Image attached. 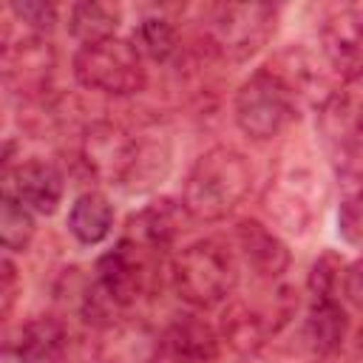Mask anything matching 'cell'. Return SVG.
<instances>
[{"mask_svg": "<svg viewBox=\"0 0 363 363\" xmlns=\"http://www.w3.org/2000/svg\"><path fill=\"white\" fill-rule=\"evenodd\" d=\"M340 233L349 244H360L363 241V201H349L343 199L340 207Z\"/></svg>", "mask_w": 363, "mask_h": 363, "instance_id": "cell-27", "label": "cell"}, {"mask_svg": "<svg viewBox=\"0 0 363 363\" xmlns=\"http://www.w3.org/2000/svg\"><path fill=\"white\" fill-rule=\"evenodd\" d=\"M0 269H3L0 272V278H3V286H0V315L9 318L11 309H14V301H17V289H20V284H17V267H14V261L9 255H3Z\"/></svg>", "mask_w": 363, "mask_h": 363, "instance_id": "cell-28", "label": "cell"}, {"mask_svg": "<svg viewBox=\"0 0 363 363\" xmlns=\"http://www.w3.org/2000/svg\"><path fill=\"white\" fill-rule=\"evenodd\" d=\"M187 216L190 213L184 204H179L173 199H159L130 218V235L128 238H133V241H139L156 252L167 250L182 235Z\"/></svg>", "mask_w": 363, "mask_h": 363, "instance_id": "cell-18", "label": "cell"}, {"mask_svg": "<svg viewBox=\"0 0 363 363\" xmlns=\"http://www.w3.org/2000/svg\"><path fill=\"white\" fill-rule=\"evenodd\" d=\"M295 303L298 301L289 295V289H281L267 306L235 298L221 312V340H227L241 354H258L267 337L275 335L289 320Z\"/></svg>", "mask_w": 363, "mask_h": 363, "instance_id": "cell-8", "label": "cell"}, {"mask_svg": "<svg viewBox=\"0 0 363 363\" xmlns=\"http://www.w3.org/2000/svg\"><path fill=\"white\" fill-rule=\"evenodd\" d=\"M320 179L303 167H292L275 182H269L264 193V207L267 213L289 233H303L315 213L320 210V196L318 184Z\"/></svg>", "mask_w": 363, "mask_h": 363, "instance_id": "cell-10", "label": "cell"}, {"mask_svg": "<svg viewBox=\"0 0 363 363\" xmlns=\"http://www.w3.org/2000/svg\"><path fill=\"white\" fill-rule=\"evenodd\" d=\"M147 252H156L133 238H122L113 250H108L96 261V278L94 286L116 306H130L142 292H147L156 284L153 264L147 261Z\"/></svg>", "mask_w": 363, "mask_h": 363, "instance_id": "cell-7", "label": "cell"}, {"mask_svg": "<svg viewBox=\"0 0 363 363\" xmlns=\"http://www.w3.org/2000/svg\"><path fill=\"white\" fill-rule=\"evenodd\" d=\"M79 156L88 173L105 184L136 182L145 164V142L119 122H91L79 139Z\"/></svg>", "mask_w": 363, "mask_h": 363, "instance_id": "cell-6", "label": "cell"}, {"mask_svg": "<svg viewBox=\"0 0 363 363\" xmlns=\"http://www.w3.org/2000/svg\"><path fill=\"white\" fill-rule=\"evenodd\" d=\"M278 11L261 3H224L213 6L207 17L210 48L227 62H247L275 34Z\"/></svg>", "mask_w": 363, "mask_h": 363, "instance_id": "cell-5", "label": "cell"}, {"mask_svg": "<svg viewBox=\"0 0 363 363\" xmlns=\"http://www.w3.org/2000/svg\"><path fill=\"white\" fill-rule=\"evenodd\" d=\"M346 329L349 318L337 298H312L303 320V340L315 354L337 352L346 337Z\"/></svg>", "mask_w": 363, "mask_h": 363, "instance_id": "cell-19", "label": "cell"}, {"mask_svg": "<svg viewBox=\"0 0 363 363\" xmlns=\"http://www.w3.org/2000/svg\"><path fill=\"white\" fill-rule=\"evenodd\" d=\"M71 68H74V79L82 88L108 96H133L147 82L145 57L130 40H119V37L79 45L71 60Z\"/></svg>", "mask_w": 363, "mask_h": 363, "instance_id": "cell-3", "label": "cell"}, {"mask_svg": "<svg viewBox=\"0 0 363 363\" xmlns=\"http://www.w3.org/2000/svg\"><path fill=\"white\" fill-rule=\"evenodd\" d=\"M354 130H357V136H363V99H360V105L354 111Z\"/></svg>", "mask_w": 363, "mask_h": 363, "instance_id": "cell-30", "label": "cell"}, {"mask_svg": "<svg viewBox=\"0 0 363 363\" xmlns=\"http://www.w3.org/2000/svg\"><path fill=\"white\" fill-rule=\"evenodd\" d=\"M335 182L349 201H363V136H349L335 145Z\"/></svg>", "mask_w": 363, "mask_h": 363, "instance_id": "cell-22", "label": "cell"}, {"mask_svg": "<svg viewBox=\"0 0 363 363\" xmlns=\"http://www.w3.org/2000/svg\"><path fill=\"white\" fill-rule=\"evenodd\" d=\"M357 349L363 352V329H360V337H357Z\"/></svg>", "mask_w": 363, "mask_h": 363, "instance_id": "cell-31", "label": "cell"}, {"mask_svg": "<svg viewBox=\"0 0 363 363\" xmlns=\"http://www.w3.org/2000/svg\"><path fill=\"white\" fill-rule=\"evenodd\" d=\"M54 71V45L40 34H26L14 45L3 48V77L9 91L31 96L45 91Z\"/></svg>", "mask_w": 363, "mask_h": 363, "instance_id": "cell-12", "label": "cell"}, {"mask_svg": "<svg viewBox=\"0 0 363 363\" xmlns=\"http://www.w3.org/2000/svg\"><path fill=\"white\" fill-rule=\"evenodd\" d=\"M65 179L57 164L45 159H28L20 164L3 167V184L0 196H9L40 216H54L62 204Z\"/></svg>", "mask_w": 363, "mask_h": 363, "instance_id": "cell-9", "label": "cell"}, {"mask_svg": "<svg viewBox=\"0 0 363 363\" xmlns=\"http://www.w3.org/2000/svg\"><path fill=\"white\" fill-rule=\"evenodd\" d=\"M133 45L139 48L142 57H147L153 62H164V60H170L176 54L179 34H176L170 20H164V17H145V20H139V26L133 31Z\"/></svg>", "mask_w": 363, "mask_h": 363, "instance_id": "cell-23", "label": "cell"}, {"mask_svg": "<svg viewBox=\"0 0 363 363\" xmlns=\"http://www.w3.org/2000/svg\"><path fill=\"white\" fill-rule=\"evenodd\" d=\"M170 284L187 306H196V309L218 306L238 286L235 255L213 238L196 241L173 258Z\"/></svg>", "mask_w": 363, "mask_h": 363, "instance_id": "cell-2", "label": "cell"}, {"mask_svg": "<svg viewBox=\"0 0 363 363\" xmlns=\"http://www.w3.org/2000/svg\"><path fill=\"white\" fill-rule=\"evenodd\" d=\"M326 65L346 82L363 77V9H340L320 26Z\"/></svg>", "mask_w": 363, "mask_h": 363, "instance_id": "cell-11", "label": "cell"}, {"mask_svg": "<svg viewBox=\"0 0 363 363\" xmlns=\"http://www.w3.org/2000/svg\"><path fill=\"white\" fill-rule=\"evenodd\" d=\"M68 230L79 244H99L113 230V204L96 190H85L68 210Z\"/></svg>", "mask_w": 363, "mask_h": 363, "instance_id": "cell-20", "label": "cell"}, {"mask_svg": "<svg viewBox=\"0 0 363 363\" xmlns=\"http://www.w3.org/2000/svg\"><path fill=\"white\" fill-rule=\"evenodd\" d=\"M99 357L102 363H159L162 335L139 320H113L105 326Z\"/></svg>", "mask_w": 363, "mask_h": 363, "instance_id": "cell-17", "label": "cell"}, {"mask_svg": "<svg viewBox=\"0 0 363 363\" xmlns=\"http://www.w3.org/2000/svg\"><path fill=\"white\" fill-rule=\"evenodd\" d=\"M250 159L230 145H216L193 162L184 179L182 204L196 221H221L250 196Z\"/></svg>", "mask_w": 363, "mask_h": 363, "instance_id": "cell-1", "label": "cell"}, {"mask_svg": "<svg viewBox=\"0 0 363 363\" xmlns=\"http://www.w3.org/2000/svg\"><path fill=\"white\" fill-rule=\"evenodd\" d=\"M221 335L199 315H179L162 332V357L179 363H213Z\"/></svg>", "mask_w": 363, "mask_h": 363, "instance_id": "cell-16", "label": "cell"}, {"mask_svg": "<svg viewBox=\"0 0 363 363\" xmlns=\"http://www.w3.org/2000/svg\"><path fill=\"white\" fill-rule=\"evenodd\" d=\"M233 116L244 136L255 142H269L295 122L298 99L269 68H258L235 91Z\"/></svg>", "mask_w": 363, "mask_h": 363, "instance_id": "cell-4", "label": "cell"}, {"mask_svg": "<svg viewBox=\"0 0 363 363\" xmlns=\"http://www.w3.org/2000/svg\"><path fill=\"white\" fill-rule=\"evenodd\" d=\"M159 363H179V360H167V357H162V360H159Z\"/></svg>", "mask_w": 363, "mask_h": 363, "instance_id": "cell-32", "label": "cell"}, {"mask_svg": "<svg viewBox=\"0 0 363 363\" xmlns=\"http://www.w3.org/2000/svg\"><path fill=\"white\" fill-rule=\"evenodd\" d=\"M9 9L20 23H26L31 28V34L45 37L57 26V6L54 3H45V0H14Z\"/></svg>", "mask_w": 363, "mask_h": 363, "instance_id": "cell-26", "label": "cell"}, {"mask_svg": "<svg viewBox=\"0 0 363 363\" xmlns=\"http://www.w3.org/2000/svg\"><path fill=\"white\" fill-rule=\"evenodd\" d=\"M235 244L244 264L264 281H278L289 267L286 244L255 218H244L235 224Z\"/></svg>", "mask_w": 363, "mask_h": 363, "instance_id": "cell-15", "label": "cell"}, {"mask_svg": "<svg viewBox=\"0 0 363 363\" xmlns=\"http://www.w3.org/2000/svg\"><path fill=\"white\" fill-rule=\"evenodd\" d=\"M343 261L332 252H323L312 269H309V295L312 298H335L337 295V284L343 281Z\"/></svg>", "mask_w": 363, "mask_h": 363, "instance_id": "cell-25", "label": "cell"}, {"mask_svg": "<svg viewBox=\"0 0 363 363\" xmlns=\"http://www.w3.org/2000/svg\"><path fill=\"white\" fill-rule=\"evenodd\" d=\"M343 295L352 306L363 309V255L343 269Z\"/></svg>", "mask_w": 363, "mask_h": 363, "instance_id": "cell-29", "label": "cell"}, {"mask_svg": "<svg viewBox=\"0 0 363 363\" xmlns=\"http://www.w3.org/2000/svg\"><path fill=\"white\" fill-rule=\"evenodd\" d=\"M34 213L28 207H23L20 201L0 196V241L6 252H23L28 250L31 238H34Z\"/></svg>", "mask_w": 363, "mask_h": 363, "instance_id": "cell-24", "label": "cell"}, {"mask_svg": "<svg viewBox=\"0 0 363 363\" xmlns=\"http://www.w3.org/2000/svg\"><path fill=\"white\" fill-rule=\"evenodd\" d=\"M6 354L17 363H65L68 332L57 318H31L9 335Z\"/></svg>", "mask_w": 363, "mask_h": 363, "instance_id": "cell-13", "label": "cell"}, {"mask_svg": "<svg viewBox=\"0 0 363 363\" xmlns=\"http://www.w3.org/2000/svg\"><path fill=\"white\" fill-rule=\"evenodd\" d=\"M119 17H122L119 9L111 3H94V0L74 3L68 9V31L82 45L102 43V40H111L116 34Z\"/></svg>", "mask_w": 363, "mask_h": 363, "instance_id": "cell-21", "label": "cell"}, {"mask_svg": "<svg viewBox=\"0 0 363 363\" xmlns=\"http://www.w3.org/2000/svg\"><path fill=\"white\" fill-rule=\"evenodd\" d=\"M289 91L292 96L301 99H312L318 108H323L337 91L329 85L323 65L303 48H286L281 51L269 65H267Z\"/></svg>", "mask_w": 363, "mask_h": 363, "instance_id": "cell-14", "label": "cell"}]
</instances>
